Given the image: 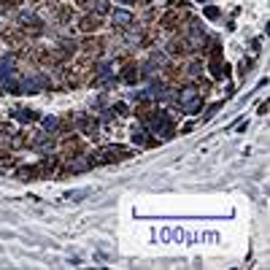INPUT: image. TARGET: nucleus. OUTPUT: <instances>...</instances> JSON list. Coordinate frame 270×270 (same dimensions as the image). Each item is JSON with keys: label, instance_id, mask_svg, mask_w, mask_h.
I'll use <instances>...</instances> for the list:
<instances>
[{"label": "nucleus", "instance_id": "nucleus-1", "mask_svg": "<svg viewBox=\"0 0 270 270\" xmlns=\"http://www.w3.org/2000/svg\"><path fill=\"white\" fill-rule=\"evenodd\" d=\"M103 49H105L103 38H87V41H81V51H84V54H89V57L103 54Z\"/></svg>", "mask_w": 270, "mask_h": 270}, {"label": "nucleus", "instance_id": "nucleus-2", "mask_svg": "<svg viewBox=\"0 0 270 270\" xmlns=\"http://www.w3.org/2000/svg\"><path fill=\"white\" fill-rule=\"evenodd\" d=\"M103 24V16L100 14H89V16H81L78 19V24L76 27L81 30V32H92V30H97Z\"/></svg>", "mask_w": 270, "mask_h": 270}, {"label": "nucleus", "instance_id": "nucleus-3", "mask_svg": "<svg viewBox=\"0 0 270 270\" xmlns=\"http://www.w3.org/2000/svg\"><path fill=\"white\" fill-rule=\"evenodd\" d=\"M81 3V8H87V11H95V14H108L111 11V5H108V0H78Z\"/></svg>", "mask_w": 270, "mask_h": 270}, {"label": "nucleus", "instance_id": "nucleus-4", "mask_svg": "<svg viewBox=\"0 0 270 270\" xmlns=\"http://www.w3.org/2000/svg\"><path fill=\"white\" fill-rule=\"evenodd\" d=\"M84 151V143L78 141V138H68V141H65V146H62V154L65 157H78Z\"/></svg>", "mask_w": 270, "mask_h": 270}, {"label": "nucleus", "instance_id": "nucleus-5", "mask_svg": "<svg viewBox=\"0 0 270 270\" xmlns=\"http://www.w3.org/2000/svg\"><path fill=\"white\" fill-rule=\"evenodd\" d=\"M3 38H5V41H8L11 46H22V43H24V30L8 27V30H3Z\"/></svg>", "mask_w": 270, "mask_h": 270}, {"label": "nucleus", "instance_id": "nucleus-6", "mask_svg": "<svg viewBox=\"0 0 270 270\" xmlns=\"http://www.w3.org/2000/svg\"><path fill=\"white\" fill-rule=\"evenodd\" d=\"M114 24H116V27H133L135 19H133V14H127V11H116V14H114Z\"/></svg>", "mask_w": 270, "mask_h": 270}, {"label": "nucleus", "instance_id": "nucleus-7", "mask_svg": "<svg viewBox=\"0 0 270 270\" xmlns=\"http://www.w3.org/2000/svg\"><path fill=\"white\" fill-rule=\"evenodd\" d=\"M35 176H41V170L32 168V165H24L22 170H19V179H35Z\"/></svg>", "mask_w": 270, "mask_h": 270}, {"label": "nucleus", "instance_id": "nucleus-8", "mask_svg": "<svg viewBox=\"0 0 270 270\" xmlns=\"http://www.w3.org/2000/svg\"><path fill=\"white\" fill-rule=\"evenodd\" d=\"M16 119H22V122H35V119H38V114H32V111H19Z\"/></svg>", "mask_w": 270, "mask_h": 270}, {"label": "nucleus", "instance_id": "nucleus-9", "mask_svg": "<svg viewBox=\"0 0 270 270\" xmlns=\"http://www.w3.org/2000/svg\"><path fill=\"white\" fill-rule=\"evenodd\" d=\"M206 16L214 22V19H219V8H214V5H206Z\"/></svg>", "mask_w": 270, "mask_h": 270}, {"label": "nucleus", "instance_id": "nucleus-10", "mask_svg": "<svg viewBox=\"0 0 270 270\" xmlns=\"http://www.w3.org/2000/svg\"><path fill=\"white\" fill-rule=\"evenodd\" d=\"M19 3H22V0H3V8H5V11H11V8H16Z\"/></svg>", "mask_w": 270, "mask_h": 270}, {"label": "nucleus", "instance_id": "nucleus-11", "mask_svg": "<svg viewBox=\"0 0 270 270\" xmlns=\"http://www.w3.org/2000/svg\"><path fill=\"white\" fill-rule=\"evenodd\" d=\"M119 3H127V5H133V3H138V5H149V0H119Z\"/></svg>", "mask_w": 270, "mask_h": 270}, {"label": "nucleus", "instance_id": "nucleus-12", "mask_svg": "<svg viewBox=\"0 0 270 270\" xmlns=\"http://www.w3.org/2000/svg\"><path fill=\"white\" fill-rule=\"evenodd\" d=\"M32 3H41V0H32Z\"/></svg>", "mask_w": 270, "mask_h": 270}, {"label": "nucleus", "instance_id": "nucleus-13", "mask_svg": "<svg viewBox=\"0 0 270 270\" xmlns=\"http://www.w3.org/2000/svg\"><path fill=\"white\" fill-rule=\"evenodd\" d=\"M200 3H208V0H200Z\"/></svg>", "mask_w": 270, "mask_h": 270}]
</instances>
